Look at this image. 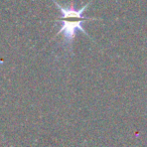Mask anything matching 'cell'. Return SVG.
I'll list each match as a JSON object with an SVG mask.
<instances>
[{
	"label": "cell",
	"instance_id": "cell-1",
	"mask_svg": "<svg viewBox=\"0 0 147 147\" xmlns=\"http://www.w3.org/2000/svg\"><path fill=\"white\" fill-rule=\"evenodd\" d=\"M51 1L55 3V6L57 7V9L61 13V16L59 18L55 19V22L61 23V27L59 29L55 36H57L59 34H63V39H65L67 45H69V51H71L73 41L75 39V37H76L77 30L82 31L89 38H91V36L88 34V32L83 27V23L86 22V21H91V20H101V18H93V17L84 16V12L87 10V8L90 6V4L94 0H90L87 4L82 6L80 9L75 8L73 2L71 3V6L69 7H65L59 4V2H57L55 0H51Z\"/></svg>",
	"mask_w": 147,
	"mask_h": 147
}]
</instances>
